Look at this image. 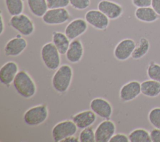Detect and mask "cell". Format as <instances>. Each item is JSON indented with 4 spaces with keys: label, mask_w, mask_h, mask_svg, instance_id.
Wrapping results in <instances>:
<instances>
[{
    "label": "cell",
    "mask_w": 160,
    "mask_h": 142,
    "mask_svg": "<svg viewBox=\"0 0 160 142\" xmlns=\"http://www.w3.org/2000/svg\"><path fill=\"white\" fill-rule=\"evenodd\" d=\"M0 18H1V28H0V35H2L5 30V23L4 21L3 16L2 14V12H1L0 14Z\"/></svg>",
    "instance_id": "36"
},
{
    "label": "cell",
    "mask_w": 160,
    "mask_h": 142,
    "mask_svg": "<svg viewBox=\"0 0 160 142\" xmlns=\"http://www.w3.org/2000/svg\"><path fill=\"white\" fill-rule=\"evenodd\" d=\"M78 128L72 120L66 119L56 123L51 131L53 140L56 142H61L64 139L74 135Z\"/></svg>",
    "instance_id": "6"
},
{
    "label": "cell",
    "mask_w": 160,
    "mask_h": 142,
    "mask_svg": "<svg viewBox=\"0 0 160 142\" xmlns=\"http://www.w3.org/2000/svg\"><path fill=\"white\" fill-rule=\"evenodd\" d=\"M79 139L80 142L96 141L94 130L91 126L82 129L79 134Z\"/></svg>",
    "instance_id": "28"
},
{
    "label": "cell",
    "mask_w": 160,
    "mask_h": 142,
    "mask_svg": "<svg viewBox=\"0 0 160 142\" xmlns=\"http://www.w3.org/2000/svg\"><path fill=\"white\" fill-rule=\"evenodd\" d=\"M49 116L46 104H41L34 106L27 109L23 115V120L29 126H39L44 123Z\"/></svg>",
    "instance_id": "4"
},
{
    "label": "cell",
    "mask_w": 160,
    "mask_h": 142,
    "mask_svg": "<svg viewBox=\"0 0 160 142\" xmlns=\"http://www.w3.org/2000/svg\"><path fill=\"white\" fill-rule=\"evenodd\" d=\"M9 26L23 36H29L35 31L32 20L26 14H21L11 16L9 21Z\"/></svg>",
    "instance_id": "5"
},
{
    "label": "cell",
    "mask_w": 160,
    "mask_h": 142,
    "mask_svg": "<svg viewBox=\"0 0 160 142\" xmlns=\"http://www.w3.org/2000/svg\"><path fill=\"white\" fill-rule=\"evenodd\" d=\"M24 0H4L8 13L11 16L22 13L24 8Z\"/></svg>",
    "instance_id": "25"
},
{
    "label": "cell",
    "mask_w": 160,
    "mask_h": 142,
    "mask_svg": "<svg viewBox=\"0 0 160 142\" xmlns=\"http://www.w3.org/2000/svg\"><path fill=\"white\" fill-rule=\"evenodd\" d=\"M31 13L37 17L42 18L48 9L46 0H26Z\"/></svg>",
    "instance_id": "22"
},
{
    "label": "cell",
    "mask_w": 160,
    "mask_h": 142,
    "mask_svg": "<svg viewBox=\"0 0 160 142\" xmlns=\"http://www.w3.org/2000/svg\"><path fill=\"white\" fill-rule=\"evenodd\" d=\"M61 55L52 42H48L41 48L42 61L45 67L49 70H56L61 66Z\"/></svg>",
    "instance_id": "3"
},
{
    "label": "cell",
    "mask_w": 160,
    "mask_h": 142,
    "mask_svg": "<svg viewBox=\"0 0 160 142\" xmlns=\"http://www.w3.org/2000/svg\"><path fill=\"white\" fill-rule=\"evenodd\" d=\"M134 16L138 20L141 22L151 23L157 21L159 16L151 6H149L138 8L135 10Z\"/></svg>",
    "instance_id": "19"
},
{
    "label": "cell",
    "mask_w": 160,
    "mask_h": 142,
    "mask_svg": "<svg viewBox=\"0 0 160 142\" xmlns=\"http://www.w3.org/2000/svg\"><path fill=\"white\" fill-rule=\"evenodd\" d=\"M70 18L71 14L66 8L48 9L42 20L48 25H59L68 21Z\"/></svg>",
    "instance_id": "7"
},
{
    "label": "cell",
    "mask_w": 160,
    "mask_h": 142,
    "mask_svg": "<svg viewBox=\"0 0 160 142\" xmlns=\"http://www.w3.org/2000/svg\"><path fill=\"white\" fill-rule=\"evenodd\" d=\"M12 84L16 92L24 98H31L36 93V83L29 74L24 70L19 71Z\"/></svg>",
    "instance_id": "1"
},
{
    "label": "cell",
    "mask_w": 160,
    "mask_h": 142,
    "mask_svg": "<svg viewBox=\"0 0 160 142\" xmlns=\"http://www.w3.org/2000/svg\"><path fill=\"white\" fill-rule=\"evenodd\" d=\"M130 142H152L150 132L144 128H136L128 134Z\"/></svg>",
    "instance_id": "24"
},
{
    "label": "cell",
    "mask_w": 160,
    "mask_h": 142,
    "mask_svg": "<svg viewBox=\"0 0 160 142\" xmlns=\"http://www.w3.org/2000/svg\"><path fill=\"white\" fill-rule=\"evenodd\" d=\"M26 39L19 34L16 37L10 39L4 47V53L6 56H18L20 55L27 48Z\"/></svg>",
    "instance_id": "10"
},
{
    "label": "cell",
    "mask_w": 160,
    "mask_h": 142,
    "mask_svg": "<svg viewBox=\"0 0 160 142\" xmlns=\"http://www.w3.org/2000/svg\"><path fill=\"white\" fill-rule=\"evenodd\" d=\"M72 78V67L67 64H62L56 70L52 77V86L56 92L64 93L69 89Z\"/></svg>",
    "instance_id": "2"
},
{
    "label": "cell",
    "mask_w": 160,
    "mask_h": 142,
    "mask_svg": "<svg viewBox=\"0 0 160 142\" xmlns=\"http://www.w3.org/2000/svg\"><path fill=\"white\" fill-rule=\"evenodd\" d=\"M84 19L88 24L100 31H104L108 28L110 20L98 9L88 11L84 15Z\"/></svg>",
    "instance_id": "8"
},
{
    "label": "cell",
    "mask_w": 160,
    "mask_h": 142,
    "mask_svg": "<svg viewBox=\"0 0 160 142\" xmlns=\"http://www.w3.org/2000/svg\"><path fill=\"white\" fill-rule=\"evenodd\" d=\"M90 109L98 116L104 119H109L112 114L111 104L103 98H94L89 103Z\"/></svg>",
    "instance_id": "11"
},
{
    "label": "cell",
    "mask_w": 160,
    "mask_h": 142,
    "mask_svg": "<svg viewBox=\"0 0 160 142\" xmlns=\"http://www.w3.org/2000/svg\"><path fill=\"white\" fill-rule=\"evenodd\" d=\"M151 7L160 16V0H151Z\"/></svg>",
    "instance_id": "34"
},
{
    "label": "cell",
    "mask_w": 160,
    "mask_h": 142,
    "mask_svg": "<svg viewBox=\"0 0 160 142\" xmlns=\"http://www.w3.org/2000/svg\"><path fill=\"white\" fill-rule=\"evenodd\" d=\"M140 94L141 83L133 80L125 83L119 90V98L124 102H129L136 99Z\"/></svg>",
    "instance_id": "15"
},
{
    "label": "cell",
    "mask_w": 160,
    "mask_h": 142,
    "mask_svg": "<svg viewBox=\"0 0 160 142\" xmlns=\"http://www.w3.org/2000/svg\"><path fill=\"white\" fill-rule=\"evenodd\" d=\"M141 94L149 98H156L160 94V83L149 79L141 83Z\"/></svg>",
    "instance_id": "20"
},
{
    "label": "cell",
    "mask_w": 160,
    "mask_h": 142,
    "mask_svg": "<svg viewBox=\"0 0 160 142\" xmlns=\"http://www.w3.org/2000/svg\"><path fill=\"white\" fill-rule=\"evenodd\" d=\"M19 72L18 64L12 61L4 63L0 69V81L4 86H9Z\"/></svg>",
    "instance_id": "16"
},
{
    "label": "cell",
    "mask_w": 160,
    "mask_h": 142,
    "mask_svg": "<svg viewBox=\"0 0 160 142\" xmlns=\"http://www.w3.org/2000/svg\"><path fill=\"white\" fill-rule=\"evenodd\" d=\"M61 142H79V139L74 134L64 139Z\"/></svg>",
    "instance_id": "35"
},
{
    "label": "cell",
    "mask_w": 160,
    "mask_h": 142,
    "mask_svg": "<svg viewBox=\"0 0 160 142\" xmlns=\"http://www.w3.org/2000/svg\"><path fill=\"white\" fill-rule=\"evenodd\" d=\"M131 2L137 8L151 6V0H131Z\"/></svg>",
    "instance_id": "32"
},
{
    "label": "cell",
    "mask_w": 160,
    "mask_h": 142,
    "mask_svg": "<svg viewBox=\"0 0 160 142\" xmlns=\"http://www.w3.org/2000/svg\"><path fill=\"white\" fill-rule=\"evenodd\" d=\"M88 28V24L85 19L76 18L66 25L64 33L70 40H73L84 34Z\"/></svg>",
    "instance_id": "13"
},
{
    "label": "cell",
    "mask_w": 160,
    "mask_h": 142,
    "mask_svg": "<svg viewBox=\"0 0 160 142\" xmlns=\"http://www.w3.org/2000/svg\"><path fill=\"white\" fill-rule=\"evenodd\" d=\"M136 43L132 39L125 38L121 40L115 46L113 51L114 58L120 61H124L131 58Z\"/></svg>",
    "instance_id": "9"
},
{
    "label": "cell",
    "mask_w": 160,
    "mask_h": 142,
    "mask_svg": "<svg viewBox=\"0 0 160 142\" xmlns=\"http://www.w3.org/2000/svg\"><path fill=\"white\" fill-rule=\"evenodd\" d=\"M69 4L76 10L82 11L89 7L91 0H69Z\"/></svg>",
    "instance_id": "29"
},
{
    "label": "cell",
    "mask_w": 160,
    "mask_h": 142,
    "mask_svg": "<svg viewBox=\"0 0 160 142\" xmlns=\"http://www.w3.org/2000/svg\"><path fill=\"white\" fill-rule=\"evenodd\" d=\"M148 119L154 128L160 129V107H154L148 113Z\"/></svg>",
    "instance_id": "27"
},
{
    "label": "cell",
    "mask_w": 160,
    "mask_h": 142,
    "mask_svg": "<svg viewBox=\"0 0 160 142\" xmlns=\"http://www.w3.org/2000/svg\"><path fill=\"white\" fill-rule=\"evenodd\" d=\"M115 132V123L109 119H105L101 122L94 130L95 140L96 142H109Z\"/></svg>",
    "instance_id": "12"
},
{
    "label": "cell",
    "mask_w": 160,
    "mask_h": 142,
    "mask_svg": "<svg viewBox=\"0 0 160 142\" xmlns=\"http://www.w3.org/2000/svg\"><path fill=\"white\" fill-rule=\"evenodd\" d=\"M52 42L61 55L66 54L71 43L70 39L68 38L66 34L60 31L52 32Z\"/></svg>",
    "instance_id": "21"
},
{
    "label": "cell",
    "mask_w": 160,
    "mask_h": 142,
    "mask_svg": "<svg viewBox=\"0 0 160 142\" xmlns=\"http://www.w3.org/2000/svg\"><path fill=\"white\" fill-rule=\"evenodd\" d=\"M150 43L149 40L145 37H141L139 39L138 43L136 45L131 58L135 60L141 59L148 53Z\"/></svg>",
    "instance_id": "23"
},
{
    "label": "cell",
    "mask_w": 160,
    "mask_h": 142,
    "mask_svg": "<svg viewBox=\"0 0 160 142\" xmlns=\"http://www.w3.org/2000/svg\"><path fill=\"white\" fill-rule=\"evenodd\" d=\"M65 55L67 60L71 63H79L84 55V46L82 42L78 39L71 40Z\"/></svg>",
    "instance_id": "18"
},
{
    "label": "cell",
    "mask_w": 160,
    "mask_h": 142,
    "mask_svg": "<svg viewBox=\"0 0 160 142\" xmlns=\"http://www.w3.org/2000/svg\"><path fill=\"white\" fill-rule=\"evenodd\" d=\"M98 9L110 20L118 19L123 13L122 6L111 0H101L98 4Z\"/></svg>",
    "instance_id": "14"
},
{
    "label": "cell",
    "mask_w": 160,
    "mask_h": 142,
    "mask_svg": "<svg viewBox=\"0 0 160 142\" xmlns=\"http://www.w3.org/2000/svg\"><path fill=\"white\" fill-rule=\"evenodd\" d=\"M48 9L66 8L69 5V0H46Z\"/></svg>",
    "instance_id": "30"
},
{
    "label": "cell",
    "mask_w": 160,
    "mask_h": 142,
    "mask_svg": "<svg viewBox=\"0 0 160 142\" xmlns=\"http://www.w3.org/2000/svg\"><path fill=\"white\" fill-rule=\"evenodd\" d=\"M150 136L152 142H160V129L154 128L150 131Z\"/></svg>",
    "instance_id": "33"
},
{
    "label": "cell",
    "mask_w": 160,
    "mask_h": 142,
    "mask_svg": "<svg viewBox=\"0 0 160 142\" xmlns=\"http://www.w3.org/2000/svg\"><path fill=\"white\" fill-rule=\"evenodd\" d=\"M146 73L149 79L160 83V64L153 61H150L147 67Z\"/></svg>",
    "instance_id": "26"
},
{
    "label": "cell",
    "mask_w": 160,
    "mask_h": 142,
    "mask_svg": "<svg viewBox=\"0 0 160 142\" xmlns=\"http://www.w3.org/2000/svg\"><path fill=\"white\" fill-rule=\"evenodd\" d=\"M128 136L123 133H115L110 139L109 142H129Z\"/></svg>",
    "instance_id": "31"
},
{
    "label": "cell",
    "mask_w": 160,
    "mask_h": 142,
    "mask_svg": "<svg viewBox=\"0 0 160 142\" xmlns=\"http://www.w3.org/2000/svg\"><path fill=\"white\" fill-rule=\"evenodd\" d=\"M96 114L91 110L80 111L72 117V120L79 129H84L91 126L96 121Z\"/></svg>",
    "instance_id": "17"
}]
</instances>
